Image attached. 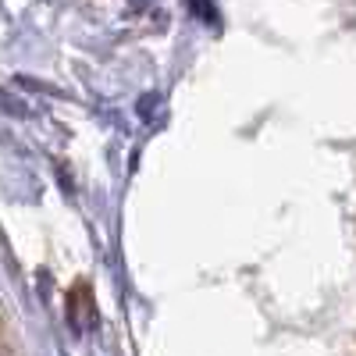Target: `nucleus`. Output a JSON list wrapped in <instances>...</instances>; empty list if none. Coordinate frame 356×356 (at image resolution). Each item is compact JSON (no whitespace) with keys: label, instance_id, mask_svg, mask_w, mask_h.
Here are the masks:
<instances>
[]
</instances>
